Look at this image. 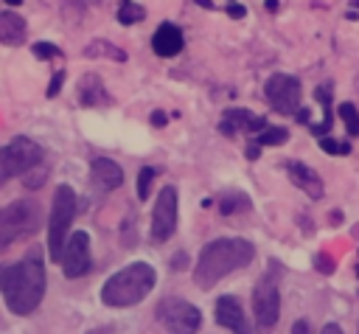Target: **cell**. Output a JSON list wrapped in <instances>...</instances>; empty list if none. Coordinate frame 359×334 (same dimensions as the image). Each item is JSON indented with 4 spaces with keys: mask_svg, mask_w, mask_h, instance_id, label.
Returning <instances> with one entry per match:
<instances>
[{
    "mask_svg": "<svg viewBox=\"0 0 359 334\" xmlns=\"http://www.w3.org/2000/svg\"><path fill=\"white\" fill-rule=\"evenodd\" d=\"M90 177H93V185L101 191H115L123 185V168L109 157H95L90 163Z\"/></svg>",
    "mask_w": 359,
    "mask_h": 334,
    "instance_id": "cell-17",
    "label": "cell"
},
{
    "mask_svg": "<svg viewBox=\"0 0 359 334\" xmlns=\"http://www.w3.org/2000/svg\"><path fill=\"white\" fill-rule=\"evenodd\" d=\"M93 267V253H90V236L84 230L70 233L65 250H62V272L67 278H81Z\"/></svg>",
    "mask_w": 359,
    "mask_h": 334,
    "instance_id": "cell-11",
    "label": "cell"
},
{
    "mask_svg": "<svg viewBox=\"0 0 359 334\" xmlns=\"http://www.w3.org/2000/svg\"><path fill=\"white\" fill-rule=\"evenodd\" d=\"M244 154H247L250 160H258V157H261V143H255V140H252V143H247Z\"/></svg>",
    "mask_w": 359,
    "mask_h": 334,
    "instance_id": "cell-30",
    "label": "cell"
},
{
    "mask_svg": "<svg viewBox=\"0 0 359 334\" xmlns=\"http://www.w3.org/2000/svg\"><path fill=\"white\" fill-rule=\"evenodd\" d=\"M157 320L168 334H196L202 326V312L182 298H163L157 303Z\"/></svg>",
    "mask_w": 359,
    "mask_h": 334,
    "instance_id": "cell-7",
    "label": "cell"
},
{
    "mask_svg": "<svg viewBox=\"0 0 359 334\" xmlns=\"http://www.w3.org/2000/svg\"><path fill=\"white\" fill-rule=\"evenodd\" d=\"M185 264H188V258H185V253H177V255L171 258V267H174V269H185Z\"/></svg>",
    "mask_w": 359,
    "mask_h": 334,
    "instance_id": "cell-33",
    "label": "cell"
},
{
    "mask_svg": "<svg viewBox=\"0 0 359 334\" xmlns=\"http://www.w3.org/2000/svg\"><path fill=\"white\" fill-rule=\"evenodd\" d=\"M320 334H345V331H342L337 323H328V326H323V331H320Z\"/></svg>",
    "mask_w": 359,
    "mask_h": 334,
    "instance_id": "cell-34",
    "label": "cell"
},
{
    "mask_svg": "<svg viewBox=\"0 0 359 334\" xmlns=\"http://www.w3.org/2000/svg\"><path fill=\"white\" fill-rule=\"evenodd\" d=\"M351 6H353V8H359V0H351Z\"/></svg>",
    "mask_w": 359,
    "mask_h": 334,
    "instance_id": "cell-38",
    "label": "cell"
},
{
    "mask_svg": "<svg viewBox=\"0 0 359 334\" xmlns=\"http://www.w3.org/2000/svg\"><path fill=\"white\" fill-rule=\"evenodd\" d=\"M76 98H79L81 107H90V109H93V107H109V104H112V95L107 93L101 76H95V73H84V76L79 79Z\"/></svg>",
    "mask_w": 359,
    "mask_h": 334,
    "instance_id": "cell-16",
    "label": "cell"
},
{
    "mask_svg": "<svg viewBox=\"0 0 359 334\" xmlns=\"http://www.w3.org/2000/svg\"><path fill=\"white\" fill-rule=\"evenodd\" d=\"M314 267H317L320 272L331 275V272H334V255H328V253H317V255H314Z\"/></svg>",
    "mask_w": 359,
    "mask_h": 334,
    "instance_id": "cell-27",
    "label": "cell"
},
{
    "mask_svg": "<svg viewBox=\"0 0 359 334\" xmlns=\"http://www.w3.org/2000/svg\"><path fill=\"white\" fill-rule=\"evenodd\" d=\"M0 42L3 45H22L25 42V20L17 11H0Z\"/></svg>",
    "mask_w": 359,
    "mask_h": 334,
    "instance_id": "cell-18",
    "label": "cell"
},
{
    "mask_svg": "<svg viewBox=\"0 0 359 334\" xmlns=\"http://www.w3.org/2000/svg\"><path fill=\"white\" fill-rule=\"evenodd\" d=\"M264 95H266V101H269V107L275 112L292 115V112L300 109L303 90H300V81L294 76H289V73H272L266 79V84H264Z\"/></svg>",
    "mask_w": 359,
    "mask_h": 334,
    "instance_id": "cell-8",
    "label": "cell"
},
{
    "mask_svg": "<svg viewBox=\"0 0 359 334\" xmlns=\"http://www.w3.org/2000/svg\"><path fill=\"white\" fill-rule=\"evenodd\" d=\"M84 53L87 56H93V59H112V62H126V51L123 48H118V45H112V42H107V39H93L87 48H84Z\"/></svg>",
    "mask_w": 359,
    "mask_h": 334,
    "instance_id": "cell-19",
    "label": "cell"
},
{
    "mask_svg": "<svg viewBox=\"0 0 359 334\" xmlns=\"http://www.w3.org/2000/svg\"><path fill=\"white\" fill-rule=\"evenodd\" d=\"M143 17H146V8H143L140 3L123 0V3L118 6V22H121V25H135V22H140Z\"/></svg>",
    "mask_w": 359,
    "mask_h": 334,
    "instance_id": "cell-20",
    "label": "cell"
},
{
    "mask_svg": "<svg viewBox=\"0 0 359 334\" xmlns=\"http://www.w3.org/2000/svg\"><path fill=\"white\" fill-rule=\"evenodd\" d=\"M247 208H250V199H247L244 194H227V196L219 202V211H222L224 216L238 213V211H247Z\"/></svg>",
    "mask_w": 359,
    "mask_h": 334,
    "instance_id": "cell-22",
    "label": "cell"
},
{
    "mask_svg": "<svg viewBox=\"0 0 359 334\" xmlns=\"http://www.w3.org/2000/svg\"><path fill=\"white\" fill-rule=\"evenodd\" d=\"M42 163V146L34 143L25 135L11 138L3 149H0V185L8 182L11 177H22L28 171H34Z\"/></svg>",
    "mask_w": 359,
    "mask_h": 334,
    "instance_id": "cell-6",
    "label": "cell"
},
{
    "mask_svg": "<svg viewBox=\"0 0 359 334\" xmlns=\"http://www.w3.org/2000/svg\"><path fill=\"white\" fill-rule=\"evenodd\" d=\"M42 213L36 199H14L0 208V250L11 247L20 239H28L39 230Z\"/></svg>",
    "mask_w": 359,
    "mask_h": 334,
    "instance_id": "cell-4",
    "label": "cell"
},
{
    "mask_svg": "<svg viewBox=\"0 0 359 334\" xmlns=\"http://www.w3.org/2000/svg\"><path fill=\"white\" fill-rule=\"evenodd\" d=\"M266 126H269L266 118L252 115L247 107H230V109H224V118H222V123H219V129H222L227 138H233V135H238V132H247V135H255V138H258Z\"/></svg>",
    "mask_w": 359,
    "mask_h": 334,
    "instance_id": "cell-12",
    "label": "cell"
},
{
    "mask_svg": "<svg viewBox=\"0 0 359 334\" xmlns=\"http://www.w3.org/2000/svg\"><path fill=\"white\" fill-rule=\"evenodd\" d=\"M182 45H185L182 28L174 25V22H163V25H157V31L151 34V51H154L157 56H163V59L177 56V53L182 51Z\"/></svg>",
    "mask_w": 359,
    "mask_h": 334,
    "instance_id": "cell-15",
    "label": "cell"
},
{
    "mask_svg": "<svg viewBox=\"0 0 359 334\" xmlns=\"http://www.w3.org/2000/svg\"><path fill=\"white\" fill-rule=\"evenodd\" d=\"M320 149L325 154H334V157H342V154H351V143L348 140H337V138H320Z\"/></svg>",
    "mask_w": 359,
    "mask_h": 334,
    "instance_id": "cell-24",
    "label": "cell"
},
{
    "mask_svg": "<svg viewBox=\"0 0 359 334\" xmlns=\"http://www.w3.org/2000/svg\"><path fill=\"white\" fill-rule=\"evenodd\" d=\"M157 171L151 166H143L137 171V199H149V191H151V182H154Z\"/></svg>",
    "mask_w": 359,
    "mask_h": 334,
    "instance_id": "cell-25",
    "label": "cell"
},
{
    "mask_svg": "<svg viewBox=\"0 0 359 334\" xmlns=\"http://www.w3.org/2000/svg\"><path fill=\"white\" fill-rule=\"evenodd\" d=\"M216 323L224 326V328L233 331V334H252L250 326H247L244 309H241L238 298H233V295H222V298L216 300Z\"/></svg>",
    "mask_w": 359,
    "mask_h": 334,
    "instance_id": "cell-13",
    "label": "cell"
},
{
    "mask_svg": "<svg viewBox=\"0 0 359 334\" xmlns=\"http://www.w3.org/2000/svg\"><path fill=\"white\" fill-rule=\"evenodd\" d=\"M165 121H168V115H165L163 109H154V112H151V123H154V126H165Z\"/></svg>",
    "mask_w": 359,
    "mask_h": 334,
    "instance_id": "cell-32",
    "label": "cell"
},
{
    "mask_svg": "<svg viewBox=\"0 0 359 334\" xmlns=\"http://www.w3.org/2000/svg\"><path fill=\"white\" fill-rule=\"evenodd\" d=\"M255 255V247L247 239H213L202 247L196 267H194V281L199 289H213L224 275L247 267Z\"/></svg>",
    "mask_w": 359,
    "mask_h": 334,
    "instance_id": "cell-2",
    "label": "cell"
},
{
    "mask_svg": "<svg viewBox=\"0 0 359 334\" xmlns=\"http://www.w3.org/2000/svg\"><path fill=\"white\" fill-rule=\"evenodd\" d=\"M34 56L36 59H59L62 51L53 42H34Z\"/></svg>",
    "mask_w": 359,
    "mask_h": 334,
    "instance_id": "cell-26",
    "label": "cell"
},
{
    "mask_svg": "<svg viewBox=\"0 0 359 334\" xmlns=\"http://www.w3.org/2000/svg\"><path fill=\"white\" fill-rule=\"evenodd\" d=\"M286 174H289V180H292L297 188H303V194H306L309 199H323V177H320L311 166H306V163H300V160H289V163H286Z\"/></svg>",
    "mask_w": 359,
    "mask_h": 334,
    "instance_id": "cell-14",
    "label": "cell"
},
{
    "mask_svg": "<svg viewBox=\"0 0 359 334\" xmlns=\"http://www.w3.org/2000/svg\"><path fill=\"white\" fill-rule=\"evenodd\" d=\"M62 81H65V70H59V73L50 79V87H48V98H53V95L62 90Z\"/></svg>",
    "mask_w": 359,
    "mask_h": 334,
    "instance_id": "cell-29",
    "label": "cell"
},
{
    "mask_svg": "<svg viewBox=\"0 0 359 334\" xmlns=\"http://www.w3.org/2000/svg\"><path fill=\"white\" fill-rule=\"evenodd\" d=\"M194 3H196V6H202V8H213V3H210V0H194Z\"/></svg>",
    "mask_w": 359,
    "mask_h": 334,
    "instance_id": "cell-35",
    "label": "cell"
},
{
    "mask_svg": "<svg viewBox=\"0 0 359 334\" xmlns=\"http://www.w3.org/2000/svg\"><path fill=\"white\" fill-rule=\"evenodd\" d=\"M252 312H255V323L261 328H272L280 317V295L278 286L272 281V275H264L255 289H252Z\"/></svg>",
    "mask_w": 359,
    "mask_h": 334,
    "instance_id": "cell-10",
    "label": "cell"
},
{
    "mask_svg": "<svg viewBox=\"0 0 359 334\" xmlns=\"http://www.w3.org/2000/svg\"><path fill=\"white\" fill-rule=\"evenodd\" d=\"M289 140V129H283V126H266L258 138H255V143H261V146H280V143H286Z\"/></svg>",
    "mask_w": 359,
    "mask_h": 334,
    "instance_id": "cell-21",
    "label": "cell"
},
{
    "mask_svg": "<svg viewBox=\"0 0 359 334\" xmlns=\"http://www.w3.org/2000/svg\"><path fill=\"white\" fill-rule=\"evenodd\" d=\"M227 3H233V0H227Z\"/></svg>",
    "mask_w": 359,
    "mask_h": 334,
    "instance_id": "cell-41",
    "label": "cell"
},
{
    "mask_svg": "<svg viewBox=\"0 0 359 334\" xmlns=\"http://www.w3.org/2000/svg\"><path fill=\"white\" fill-rule=\"evenodd\" d=\"M79 199L70 185H56L53 194V208H50V222H48V255L53 261H62V250L70 239V225L76 219Z\"/></svg>",
    "mask_w": 359,
    "mask_h": 334,
    "instance_id": "cell-5",
    "label": "cell"
},
{
    "mask_svg": "<svg viewBox=\"0 0 359 334\" xmlns=\"http://www.w3.org/2000/svg\"><path fill=\"white\" fill-rule=\"evenodd\" d=\"M157 283V272L149 261H135L118 272H112L104 286H101V300L112 309H126V306H137L140 300H146V295L154 289Z\"/></svg>",
    "mask_w": 359,
    "mask_h": 334,
    "instance_id": "cell-3",
    "label": "cell"
},
{
    "mask_svg": "<svg viewBox=\"0 0 359 334\" xmlns=\"http://www.w3.org/2000/svg\"><path fill=\"white\" fill-rule=\"evenodd\" d=\"M224 11H227V17H233V20H244V17H247V8H244L241 3H236V0H233V3H227V8H224Z\"/></svg>",
    "mask_w": 359,
    "mask_h": 334,
    "instance_id": "cell-28",
    "label": "cell"
},
{
    "mask_svg": "<svg viewBox=\"0 0 359 334\" xmlns=\"http://www.w3.org/2000/svg\"><path fill=\"white\" fill-rule=\"evenodd\" d=\"M356 275H359V264H356Z\"/></svg>",
    "mask_w": 359,
    "mask_h": 334,
    "instance_id": "cell-39",
    "label": "cell"
},
{
    "mask_svg": "<svg viewBox=\"0 0 359 334\" xmlns=\"http://www.w3.org/2000/svg\"><path fill=\"white\" fill-rule=\"evenodd\" d=\"M177 230V188L165 185L157 194L154 211H151V239L154 241H168Z\"/></svg>",
    "mask_w": 359,
    "mask_h": 334,
    "instance_id": "cell-9",
    "label": "cell"
},
{
    "mask_svg": "<svg viewBox=\"0 0 359 334\" xmlns=\"http://www.w3.org/2000/svg\"><path fill=\"white\" fill-rule=\"evenodd\" d=\"M6 3H8V6H20L22 0H6Z\"/></svg>",
    "mask_w": 359,
    "mask_h": 334,
    "instance_id": "cell-37",
    "label": "cell"
},
{
    "mask_svg": "<svg viewBox=\"0 0 359 334\" xmlns=\"http://www.w3.org/2000/svg\"><path fill=\"white\" fill-rule=\"evenodd\" d=\"M266 8L269 11H278V0H266Z\"/></svg>",
    "mask_w": 359,
    "mask_h": 334,
    "instance_id": "cell-36",
    "label": "cell"
},
{
    "mask_svg": "<svg viewBox=\"0 0 359 334\" xmlns=\"http://www.w3.org/2000/svg\"><path fill=\"white\" fill-rule=\"evenodd\" d=\"M0 295L8 312L25 317L31 314L45 298V258L42 250L34 244L22 261L0 267Z\"/></svg>",
    "mask_w": 359,
    "mask_h": 334,
    "instance_id": "cell-1",
    "label": "cell"
},
{
    "mask_svg": "<svg viewBox=\"0 0 359 334\" xmlns=\"http://www.w3.org/2000/svg\"><path fill=\"white\" fill-rule=\"evenodd\" d=\"M292 334H311V326H309V320H294V326H292Z\"/></svg>",
    "mask_w": 359,
    "mask_h": 334,
    "instance_id": "cell-31",
    "label": "cell"
},
{
    "mask_svg": "<svg viewBox=\"0 0 359 334\" xmlns=\"http://www.w3.org/2000/svg\"><path fill=\"white\" fill-rule=\"evenodd\" d=\"M339 109V118H342V123H345V129H348V135H359V109L353 107V104H339L337 107Z\"/></svg>",
    "mask_w": 359,
    "mask_h": 334,
    "instance_id": "cell-23",
    "label": "cell"
},
{
    "mask_svg": "<svg viewBox=\"0 0 359 334\" xmlns=\"http://www.w3.org/2000/svg\"><path fill=\"white\" fill-rule=\"evenodd\" d=\"M90 334H101V331H90Z\"/></svg>",
    "mask_w": 359,
    "mask_h": 334,
    "instance_id": "cell-40",
    "label": "cell"
}]
</instances>
